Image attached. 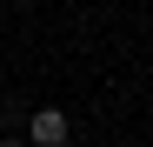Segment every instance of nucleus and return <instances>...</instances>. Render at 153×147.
<instances>
[{
    "instance_id": "obj_2",
    "label": "nucleus",
    "mask_w": 153,
    "mask_h": 147,
    "mask_svg": "<svg viewBox=\"0 0 153 147\" xmlns=\"http://www.w3.org/2000/svg\"><path fill=\"white\" fill-rule=\"evenodd\" d=\"M0 147H20V140H0Z\"/></svg>"
},
{
    "instance_id": "obj_1",
    "label": "nucleus",
    "mask_w": 153,
    "mask_h": 147,
    "mask_svg": "<svg viewBox=\"0 0 153 147\" xmlns=\"http://www.w3.org/2000/svg\"><path fill=\"white\" fill-rule=\"evenodd\" d=\"M27 140H33V147H67V140H73V120H67L60 107H33V114H27Z\"/></svg>"
}]
</instances>
